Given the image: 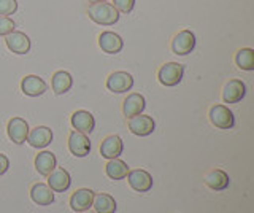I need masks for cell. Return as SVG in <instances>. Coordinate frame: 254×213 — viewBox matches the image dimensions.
Here are the masks:
<instances>
[{"mask_svg":"<svg viewBox=\"0 0 254 213\" xmlns=\"http://www.w3.org/2000/svg\"><path fill=\"white\" fill-rule=\"evenodd\" d=\"M27 142L34 148H45L53 142V131L46 126H37L35 129L29 131Z\"/></svg>","mask_w":254,"mask_h":213,"instance_id":"cell-15","label":"cell"},{"mask_svg":"<svg viewBox=\"0 0 254 213\" xmlns=\"http://www.w3.org/2000/svg\"><path fill=\"white\" fill-rule=\"evenodd\" d=\"M91 3H102V2H107V0H89Z\"/></svg>","mask_w":254,"mask_h":213,"instance_id":"cell-31","label":"cell"},{"mask_svg":"<svg viewBox=\"0 0 254 213\" xmlns=\"http://www.w3.org/2000/svg\"><path fill=\"white\" fill-rule=\"evenodd\" d=\"M105 172L111 180H123L129 173V167H127V164L124 161L115 157V159H108L105 165Z\"/></svg>","mask_w":254,"mask_h":213,"instance_id":"cell-25","label":"cell"},{"mask_svg":"<svg viewBox=\"0 0 254 213\" xmlns=\"http://www.w3.org/2000/svg\"><path fill=\"white\" fill-rule=\"evenodd\" d=\"M56 165H58V161H56V156L51 151H42L35 157V169L42 175L48 177L56 169Z\"/></svg>","mask_w":254,"mask_h":213,"instance_id":"cell-23","label":"cell"},{"mask_svg":"<svg viewBox=\"0 0 254 213\" xmlns=\"http://www.w3.org/2000/svg\"><path fill=\"white\" fill-rule=\"evenodd\" d=\"M195 48V35L190 30H181L172 40V51L178 56H186Z\"/></svg>","mask_w":254,"mask_h":213,"instance_id":"cell-5","label":"cell"},{"mask_svg":"<svg viewBox=\"0 0 254 213\" xmlns=\"http://www.w3.org/2000/svg\"><path fill=\"white\" fill-rule=\"evenodd\" d=\"M6 132H8V137L16 145H22L24 142H27V136H29V124L26 120H22V118L16 116V118H11L10 121H8V126H6Z\"/></svg>","mask_w":254,"mask_h":213,"instance_id":"cell-4","label":"cell"},{"mask_svg":"<svg viewBox=\"0 0 254 213\" xmlns=\"http://www.w3.org/2000/svg\"><path fill=\"white\" fill-rule=\"evenodd\" d=\"M68 148L73 156L84 157L91 151V142L87 139L86 134L79 132V131H73L68 137Z\"/></svg>","mask_w":254,"mask_h":213,"instance_id":"cell-9","label":"cell"},{"mask_svg":"<svg viewBox=\"0 0 254 213\" xmlns=\"http://www.w3.org/2000/svg\"><path fill=\"white\" fill-rule=\"evenodd\" d=\"M185 67L178 62H167L157 72V78L164 86H177L183 80Z\"/></svg>","mask_w":254,"mask_h":213,"instance_id":"cell-2","label":"cell"},{"mask_svg":"<svg viewBox=\"0 0 254 213\" xmlns=\"http://www.w3.org/2000/svg\"><path fill=\"white\" fill-rule=\"evenodd\" d=\"M111 5L121 13H130L135 6V0H113V3Z\"/></svg>","mask_w":254,"mask_h":213,"instance_id":"cell-29","label":"cell"},{"mask_svg":"<svg viewBox=\"0 0 254 213\" xmlns=\"http://www.w3.org/2000/svg\"><path fill=\"white\" fill-rule=\"evenodd\" d=\"M127 181H129L130 188L138 193H148L149 189L153 188V177H151L146 170H141V169L129 170V173H127Z\"/></svg>","mask_w":254,"mask_h":213,"instance_id":"cell-7","label":"cell"},{"mask_svg":"<svg viewBox=\"0 0 254 213\" xmlns=\"http://www.w3.org/2000/svg\"><path fill=\"white\" fill-rule=\"evenodd\" d=\"M92 207L95 213H115L116 212V201L110 194L100 193L94 196Z\"/></svg>","mask_w":254,"mask_h":213,"instance_id":"cell-24","label":"cell"},{"mask_svg":"<svg viewBox=\"0 0 254 213\" xmlns=\"http://www.w3.org/2000/svg\"><path fill=\"white\" fill-rule=\"evenodd\" d=\"M133 86V78L127 72H115L107 78V88L111 92L121 94L130 91Z\"/></svg>","mask_w":254,"mask_h":213,"instance_id":"cell-8","label":"cell"},{"mask_svg":"<svg viewBox=\"0 0 254 213\" xmlns=\"http://www.w3.org/2000/svg\"><path fill=\"white\" fill-rule=\"evenodd\" d=\"M70 175L67 170L64 169H54L50 175H48V186H50L54 193H64L70 188Z\"/></svg>","mask_w":254,"mask_h":213,"instance_id":"cell-18","label":"cell"},{"mask_svg":"<svg viewBox=\"0 0 254 213\" xmlns=\"http://www.w3.org/2000/svg\"><path fill=\"white\" fill-rule=\"evenodd\" d=\"M18 10V0H0V16H10Z\"/></svg>","mask_w":254,"mask_h":213,"instance_id":"cell-27","label":"cell"},{"mask_svg":"<svg viewBox=\"0 0 254 213\" xmlns=\"http://www.w3.org/2000/svg\"><path fill=\"white\" fill-rule=\"evenodd\" d=\"M235 62L237 66L242 70H246V72H251L254 70V50L251 48H242L237 53L235 56Z\"/></svg>","mask_w":254,"mask_h":213,"instance_id":"cell-26","label":"cell"},{"mask_svg":"<svg viewBox=\"0 0 254 213\" xmlns=\"http://www.w3.org/2000/svg\"><path fill=\"white\" fill-rule=\"evenodd\" d=\"M5 42L8 50L16 54H27L30 51V38L24 32H16L13 30L11 34L5 35Z\"/></svg>","mask_w":254,"mask_h":213,"instance_id":"cell-11","label":"cell"},{"mask_svg":"<svg viewBox=\"0 0 254 213\" xmlns=\"http://www.w3.org/2000/svg\"><path fill=\"white\" fill-rule=\"evenodd\" d=\"M79 213H94V212H89V210H84V212H79Z\"/></svg>","mask_w":254,"mask_h":213,"instance_id":"cell-32","label":"cell"},{"mask_svg":"<svg viewBox=\"0 0 254 213\" xmlns=\"http://www.w3.org/2000/svg\"><path fill=\"white\" fill-rule=\"evenodd\" d=\"M30 197L37 205H51L54 201V191L43 183H37L30 189Z\"/></svg>","mask_w":254,"mask_h":213,"instance_id":"cell-21","label":"cell"},{"mask_svg":"<svg viewBox=\"0 0 254 213\" xmlns=\"http://www.w3.org/2000/svg\"><path fill=\"white\" fill-rule=\"evenodd\" d=\"M129 129L132 134L138 137H146L149 134H153L156 129V123L151 116L148 115H137L129 118Z\"/></svg>","mask_w":254,"mask_h":213,"instance_id":"cell-6","label":"cell"},{"mask_svg":"<svg viewBox=\"0 0 254 213\" xmlns=\"http://www.w3.org/2000/svg\"><path fill=\"white\" fill-rule=\"evenodd\" d=\"M210 121L219 129H232L235 124V118L226 105H213L210 108Z\"/></svg>","mask_w":254,"mask_h":213,"instance_id":"cell-3","label":"cell"},{"mask_svg":"<svg viewBox=\"0 0 254 213\" xmlns=\"http://www.w3.org/2000/svg\"><path fill=\"white\" fill-rule=\"evenodd\" d=\"M89 18L100 26H113L119 19V11L111 3H92L87 10Z\"/></svg>","mask_w":254,"mask_h":213,"instance_id":"cell-1","label":"cell"},{"mask_svg":"<svg viewBox=\"0 0 254 213\" xmlns=\"http://www.w3.org/2000/svg\"><path fill=\"white\" fill-rule=\"evenodd\" d=\"M71 126L75 131H79L83 134H91L95 128V120L92 113L86 112V110H78L71 115Z\"/></svg>","mask_w":254,"mask_h":213,"instance_id":"cell-19","label":"cell"},{"mask_svg":"<svg viewBox=\"0 0 254 213\" xmlns=\"http://www.w3.org/2000/svg\"><path fill=\"white\" fill-rule=\"evenodd\" d=\"M245 94L246 86L242 80H230L222 89V99H224L226 104H237L245 97Z\"/></svg>","mask_w":254,"mask_h":213,"instance_id":"cell-12","label":"cell"},{"mask_svg":"<svg viewBox=\"0 0 254 213\" xmlns=\"http://www.w3.org/2000/svg\"><path fill=\"white\" fill-rule=\"evenodd\" d=\"M94 196H95V193L92 191V189H87V188L76 189V191L71 194V197H70V207H71V210H75L78 213L84 212V210H89L92 207Z\"/></svg>","mask_w":254,"mask_h":213,"instance_id":"cell-10","label":"cell"},{"mask_svg":"<svg viewBox=\"0 0 254 213\" xmlns=\"http://www.w3.org/2000/svg\"><path fill=\"white\" fill-rule=\"evenodd\" d=\"M99 46L102 48V51L107 53V54H118L119 51L123 50L124 42H123V38L119 37L118 34L107 30V32L100 34V37H99Z\"/></svg>","mask_w":254,"mask_h":213,"instance_id":"cell-16","label":"cell"},{"mask_svg":"<svg viewBox=\"0 0 254 213\" xmlns=\"http://www.w3.org/2000/svg\"><path fill=\"white\" fill-rule=\"evenodd\" d=\"M16 29V22L8 16H0V35H8Z\"/></svg>","mask_w":254,"mask_h":213,"instance_id":"cell-28","label":"cell"},{"mask_svg":"<svg viewBox=\"0 0 254 213\" xmlns=\"http://www.w3.org/2000/svg\"><path fill=\"white\" fill-rule=\"evenodd\" d=\"M145 107H146L145 97L138 92H133L126 97L124 104H123V113L126 118H132V116L140 115L143 110H145Z\"/></svg>","mask_w":254,"mask_h":213,"instance_id":"cell-17","label":"cell"},{"mask_svg":"<svg viewBox=\"0 0 254 213\" xmlns=\"http://www.w3.org/2000/svg\"><path fill=\"white\" fill-rule=\"evenodd\" d=\"M124 143L119 136H108L107 139H103L100 145V154L105 159H115L123 154Z\"/></svg>","mask_w":254,"mask_h":213,"instance_id":"cell-13","label":"cell"},{"mask_svg":"<svg viewBox=\"0 0 254 213\" xmlns=\"http://www.w3.org/2000/svg\"><path fill=\"white\" fill-rule=\"evenodd\" d=\"M71 84H73V78L68 72L65 70H59L53 75V80H51V86H53V91L58 94V96H62L70 91Z\"/></svg>","mask_w":254,"mask_h":213,"instance_id":"cell-22","label":"cell"},{"mask_svg":"<svg viewBox=\"0 0 254 213\" xmlns=\"http://www.w3.org/2000/svg\"><path fill=\"white\" fill-rule=\"evenodd\" d=\"M229 183H230L229 175L221 169L210 170L205 175V185L210 189H213V191H222V189H226L229 186Z\"/></svg>","mask_w":254,"mask_h":213,"instance_id":"cell-20","label":"cell"},{"mask_svg":"<svg viewBox=\"0 0 254 213\" xmlns=\"http://www.w3.org/2000/svg\"><path fill=\"white\" fill-rule=\"evenodd\" d=\"M46 88H48L46 83L37 75H27V76H24L21 81V89L29 97L42 96V94H45Z\"/></svg>","mask_w":254,"mask_h":213,"instance_id":"cell-14","label":"cell"},{"mask_svg":"<svg viewBox=\"0 0 254 213\" xmlns=\"http://www.w3.org/2000/svg\"><path fill=\"white\" fill-rule=\"evenodd\" d=\"M8 167H10V161H8V157L3 153H0V175H3Z\"/></svg>","mask_w":254,"mask_h":213,"instance_id":"cell-30","label":"cell"}]
</instances>
